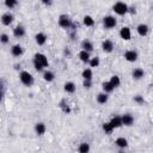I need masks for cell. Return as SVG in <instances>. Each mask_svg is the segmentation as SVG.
Returning a JSON list of instances; mask_svg holds the SVG:
<instances>
[{"mask_svg": "<svg viewBox=\"0 0 153 153\" xmlns=\"http://www.w3.org/2000/svg\"><path fill=\"white\" fill-rule=\"evenodd\" d=\"M45 130H47V127H45V124L43 122H37L35 124V133L37 135H43L45 133Z\"/></svg>", "mask_w": 153, "mask_h": 153, "instance_id": "16", "label": "cell"}, {"mask_svg": "<svg viewBox=\"0 0 153 153\" xmlns=\"http://www.w3.org/2000/svg\"><path fill=\"white\" fill-rule=\"evenodd\" d=\"M10 42V36L7 33H1L0 35V43L2 44H7Z\"/></svg>", "mask_w": 153, "mask_h": 153, "instance_id": "32", "label": "cell"}, {"mask_svg": "<svg viewBox=\"0 0 153 153\" xmlns=\"http://www.w3.org/2000/svg\"><path fill=\"white\" fill-rule=\"evenodd\" d=\"M19 80L22 81L23 85H25V86H27V87L32 86V85H33V81H35L32 74L29 73L27 71H22V72L19 73Z\"/></svg>", "mask_w": 153, "mask_h": 153, "instance_id": "2", "label": "cell"}, {"mask_svg": "<svg viewBox=\"0 0 153 153\" xmlns=\"http://www.w3.org/2000/svg\"><path fill=\"white\" fill-rule=\"evenodd\" d=\"M109 123H110V126H111L114 129L122 127V120H121V116H114V117L110 120Z\"/></svg>", "mask_w": 153, "mask_h": 153, "instance_id": "19", "label": "cell"}, {"mask_svg": "<svg viewBox=\"0 0 153 153\" xmlns=\"http://www.w3.org/2000/svg\"><path fill=\"white\" fill-rule=\"evenodd\" d=\"M43 4H45V5H50L51 1H43Z\"/></svg>", "mask_w": 153, "mask_h": 153, "instance_id": "36", "label": "cell"}, {"mask_svg": "<svg viewBox=\"0 0 153 153\" xmlns=\"http://www.w3.org/2000/svg\"><path fill=\"white\" fill-rule=\"evenodd\" d=\"M102 128H103V130L105 131V134H111V133H112V130H114V128L110 126V123H109V122H104V123H103V126H102Z\"/></svg>", "mask_w": 153, "mask_h": 153, "instance_id": "31", "label": "cell"}, {"mask_svg": "<svg viewBox=\"0 0 153 153\" xmlns=\"http://www.w3.org/2000/svg\"><path fill=\"white\" fill-rule=\"evenodd\" d=\"M117 24V20L114 16H105L103 18V25L105 29H114Z\"/></svg>", "mask_w": 153, "mask_h": 153, "instance_id": "5", "label": "cell"}, {"mask_svg": "<svg viewBox=\"0 0 153 153\" xmlns=\"http://www.w3.org/2000/svg\"><path fill=\"white\" fill-rule=\"evenodd\" d=\"M78 152L79 153H88L90 152V145L87 142H81L78 147Z\"/></svg>", "mask_w": 153, "mask_h": 153, "instance_id": "27", "label": "cell"}, {"mask_svg": "<svg viewBox=\"0 0 153 153\" xmlns=\"http://www.w3.org/2000/svg\"><path fill=\"white\" fill-rule=\"evenodd\" d=\"M81 50H85L87 53H91L93 50V43L88 39H84L81 42Z\"/></svg>", "mask_w": 153, "mask_h": 153, "instance_id": "17", "label": "cell"}, {"mask_svg": "<svg viewBox=\"0 0 153 153\" xmlns=\"http://www.w3.org/2000/svg\"><path fill=\"white\" fill-rule=\"evenodd\" d=\"M131 76L135 80H140V79H142L145 76V71L142 68H135L133 71V73H131Z\"/></svg>", "mask_w": 153, "mask_h": 153, "instance_id": "20", "label": "cell"}, {"mask_svg": "<svg viewBox=\"0 0 153 153\" xmlns=\"http://www.w3.org/2000/svg\"><path fill=\"white\" fill-rule=\"evenodd\" d=\"M43 79H44L47 82H51V81L55 79V74H54L51 71H44V72H43Z\"/></svg>", "mask_w": 153, "mask_h": 153, "instance_id": "23", "label": "cell"}, {"mask_svg": "<svg viewBox=\"0 0 153 153\" xmlns=\"http://www.w3.org/2000/svg\"><path fill=\"white\" fill-rule=\"evenodd\" d=\"M13 19H14V17H13V14H12V13H10V12L4 13V14L1 16V18H0V20H1L2 25H5V26L11 25V24H12V22H13Z\"/></svg>", "mask_w": 153, "mask_h": 153, "instance_id": "6", "label": "cell"}, {"mask_svg": "<svg viewBox=\"0 0 153 153\" xmlns=\"http://www.w3.org/2000/svg\"><path fill=\"white\" fill-rule=\"evenodd\" d=\"M115 145H116L118 148L124 149V148L128 147V140H127L126 137H123V136H120V137H117V139L115 140Z\"/></svg>", "mask_w": 153, "mask_h": 153, "instance_id": "15", "label": "cell"}, {"mask_svg": "<svg viewBox=\"0 0 153 153\" xmlns=\"http://www.w3.org/2000/svg\"><path fill=\"white\" fill-rule=\"evenodd\" d=\"M5 6L8 8V10H12L13 7H16L17 5H18V1H16V0H5Z\"/></svg>", "mask_w": 153, "mask_h": 153, "instance_id": "30", "label": "cell"}, {"mask_svg": "<svg viewBox=\"0 0 153 153\" xmlns=\"http://www.w3.org/2000/svg\"><path fill=\"white\" fill-rule=\"evenodd\" d=\"M134 102H135L136 104H139V105H142V104L145 103V99H143V97H142V96L136 94V96L134 97Z\"/></svg>", "mask_w": 153, "mask_h": 153, "instance_id": "33", "label": "cell"}, {"mask_svg": "<svg viewBox=\"0 0 153 153\" xmlns=\"http://www.w3.org/2000/svg\"><path fill=\"white\" fill-rule=\"evenodd\" d=\"M82 86H84L85 88H91V86H92V80H84Z\"/></svg>", "mask_w": 153, "mask_h": 153, "instance_id": "34", "label": "cell"}, {"mask_svg": "<svg viewBox=\"0 0 153 153\" xmlns=\"http://www.w3.org/2000/svg\"><path fill=\"white\" fill-rule=\"evenodd\" d=\"M120 36H121L122 39H124V41H129V39L131 38V31H130V29H129L128 26H123V27H121V30H120Z\"/></svg>", "mask_w": 153, "mask_h": 153, "instance_id": "8", "label": "cell"}, {"mask_svg": "<svg viewBox=\"0 0 153 153\" xmlns=\"http://www.w3.org/2000/svg\"><path fill=\"white\" fill-rule=\"evenodd\" d=\"M90 59H91L90 53H87V51H85V50H81V51L79 53V60H80L81 62L87 63V62L90 61Z\"/></svg>", "mask_w": 153, "mask_h": 153, "instance_id": "21", "label": "cell"}, {"mask_svg": "<svg viewBox=\"0 0 153 153\" xmlns=\"http://www.w3.org/2000/svg\"><path fill=\"white\" fill-rule=\"evenodd\" d=\"M81 76H82L84 80H92V76H93L92 69L91 68H85L81 73Z\"/></svg>", "mask_w": 153, "mask_h": 153, "instance_id": "22", "label": "cell"}, {"mask_svg": "<svg viewBox=\"0 0 153 153\" xmlns=\"http://www.w3.org/2000/svg\"><path fill=\"white\" fill-rule=\"evenodd\" d=\"M57 23H59V25H60L61 27H63V29H71L72 25H73V23H72L69 16H67V14H61V16L59 17V19H57Z\"/></svg>", "mask_w": 153, "mask_h": 153, "instance_id": "4", "label": "cell"}, {"mask_svg": "<svg viewBox=\"0 0 153 153\" xmlns=\"http://www.w3.org/2000/svg\"><path fill=\"white\" fill-rule=\"evenodd\" d=\"M121 120H122V126H126V127H130L133 126L134 123V117L130 115V114H124L121 116Z\"/></svg>", "mask_w": 153, "mask_h": 153, "instance_id": "9", "label": "cell"}, {"mask_svg": "<svg viewBox=\"0 0 153 153\" xmlns=\"http://www.w3.org/2000/svg\"><path fill=\"white\" fill-rule=\"evenodd\" d=\"M82 23H84L85 26H93L94 25V19L91 16H84Z\"/></svg>", "mask_w": 153, "mask_h": 153, "instance_id": "28", "label": "cell"}, {"mask_svg": "<svg viewBox=\"0 0 153 153\" xmlns=\"http://www.w3.org/2000/svg\"><path fill=\"white\" fill-rule=\"evenodd\" d=\"M117 153H126L124 151H120V152H117Z\"/></svg>", "mask_w": 153, "mask_h": 153, "instance_id": "37", "label": "cell"}, {"mask_svg": "<svg viewBox=\"0 0 153 153\" xmlns=\"http://www.w3.org/2000/svg\"><path fill=\"white\" fill-rule=\"evenodd\" d=\"M108 100H109V96L106 93L100 92V93L97 94V102L99 104H105V103H108Z\"/></svg>", "mask_w": 153, "mask_h": 153, "instance_id": "25", "label": "cell"}, {"mask_svg": "<svg viewBox=\"0 0 153 153\" xmlns=\"http://www.w3.org/2000/svg\"><path fill=\"white\" fill-rule=\"evenodd\" d=\"M24 35H25V27H24L23 25H17V26L13 29V36H14V37L22 38Z\"/></svg>", "mask_w": 153, "mask_h": 153, "instance_id": "13", "label": "cell"}, {"mask_svg": "<svg viewBox=\"0 0 153 153\" xmlns=\"http://www.w3.org/2000/svg\"><path fill=\"white\" fill-rule=\"evenodd\" d=\"M102 50L104 53H111L114 50V43L110 39H105L102 42Z\"/></svg>", "mask_w": 153, "mask_h": 153, "instance_id": "12", "label": "cell"}, {"mask_svg": "<svg viewBox=\"0 0 153 153\" xmlns=\"http://www.w3.org/2000/svg\"><path fill=\"white\" fill-rule=\"evenodd\" d=\"M49 66V61H48V57L42 54V53H36L33 55V67L37 72H41L43 71L45 67Z\"/></svg>", "mask_w": 153, "mask_h": 153, "instance_id": "1", "label": "cell"}, {"mask_svg": "<svg viewBox=\"0 0 153 153\" xmlns=\"http://www.w3.org/2000/svg\"><path fill=\"white\" fill-rule=\"evenodd\" d=\"M2 98H4V92H2V90H0V102L2 100Z\"/></svg>", "mask_w": 153, "mask_h": 153, "instance_id": "35", "label": "cell"}, {"mask_svg": "<svg viewBox=\"0 0 153 153\" xmlns=\"http://www.w3.org/2000/svg\"><path fill=\"white\" fill-rule=\"evenodd\" d=\"M63 90H65V92H67V93H74L75 90H76V86H75V84H74L73 81H67V82H65V85H63Z\"/></svg>", "mask_w": 153, "mask_h": 153, "instance_id": "18", "label": "cell"}, {"mask_svg": "<svg viewBox=\"0 0 153 153\" xmlns=\"http://www.w3.org/2000/svg\"><path fill=\"white\" fill-rule=\"evenodd\" d=\"M11 54H12L13 56H16V57L22 56V55H23V47H22L20 44H14V45H12V48H11Z\"/></svg>", "mask_w": 153, "mask_h": 153, "instance_id": "14", "label": "cell"}, {"mask_svg": "<svg viewBox=\"0 0 153 153\" xmlns=\"http://www.w3.org/2000/svg\"><path fill=\"white\" fill-rule=\"evenodd\" d=\"M102 88H103V92L104 93H111L112 91H114V87L111 86V84L109 82V81H104L103 84H102Z\"/></svg>", "mask_w": 153, "mask_h": 153, "instance_id": "26", "label": "cell"}, {"mask_svg": "<svg viewBox=\"0 0 153 153\" xmlns=\"http://www.w3.org/2000/svg\"><path fill=\"white\" fill-rule=\"evenodd\" d=\"M88 63H90V67L96 68V67H98V66H99L100 60H99V57H98V56H94V57H91V59H90Z\"/></svg>", "mask_w": 153, "mask_h": 153, "instance_id": "29", "label": "cell"}, {"mask_svg": "<svg viewBox=\"0 0 153 153\" xmlns=\"http://www.w3.org/2000/svg\"><path fill=\"white\" fill-rule=\"evenodd\" d=\"M109 82L111 84V86L114 87V88H116V87H118L120 85H121V79H120V76L118 75H112L111 78H110V80H109Z\"/></svg>", "mask_w": 153, "mask_h": 153, "instance_id": "24", "label": "cell"}, {"mask_svg": "<svg viewBox=\"0 0 153 153\" xmlns=\"http://www.w3.org/2000/svg\"><path fill=\"white\" fill-rule=\"evenodd\" d=\"M47 39H48V36L44 32H38V33L35 35V41L38 45H44Z\"/></svg>", "mask_w": 153, "mask_h": 153, "instance_id": "11", "label": "cell"}, {"mask_svg": "<svg viewBox=\"0 0 153 153\" xmlns=\"http://www.w3.org/2000/svg\"><path fill=\"white\" fill-rule=\"evenodd\" d=\"M124 60L128 62H135L137 60V53L135 50H127L123 55Z\"/></svg>", "mask_w": 153, "mask_h": 153, "instance_id": "7", "label": "cell"}, {"mask_svg": "<svg viewBox=\"0 0 153 153\" xmlns=\"http://www.w3.org/2000/svg\"><path fill=\"white\" fill-rule=\"evenodd\" d=\"M136 31H137V33L141 36V37H145V36H147L148 35V31H149V27H148V25L147 24H139L137 26H136Z\"/></svg>", "mask_w": 153, "mask_h": 153, "instance_id": "10", "label": "cell"}, {"mask_svg": "<svg viewBox=\"0 0 153 153\" xmlns=\"http://www.w3.org/2000/svg\"><path fill=\"white\" fill-rule=\"evenodd\" d=\"M112 10H114V12H115L116 14H118V16H124V14L129 11V7H128V5H127L126 2L118 1V2H116V4L112 6Z\"/></svg>", "mask_w": 153, "mask_h": 153, "instance_id": "3", "label": "cell"}]
</instances>
